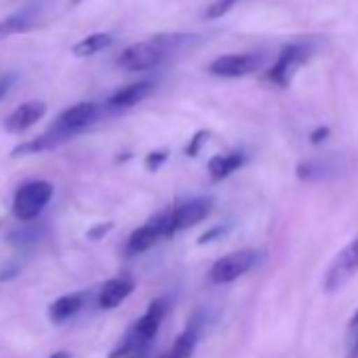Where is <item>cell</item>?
Segmentation results:
<instances>
[{
	"mask_svg": "<svg viewBox=\"0 0 358 358\" xmlns=\"http://www.w3.org/2000/svg\"><path fill=\"white\" fill-rule=\"evenodd\" d=\"M169 310V299L158 297L154 299L148 310L133 322V327L127 331L118 348L110 354V358H143L148 348L152 345L154 337L160 331V324L166 316Z\"/></svg>",
	"mask_w": 358,
	"mask_h": 358,
	"instance_id": "obj_1",
	"label": "cell"
},
{
	"mask_svg": "<svg viewBox=\"0 0 358 358\" xmlns=\"http://www.w3.org/2000/svg\"><path fill=\"white\" fill-rule=\"evenodd\" d=\"M264 259V251L259 249H241L232 251L224 257H220L207 272V278L211 285H230L245 274H249L253 268L259 266Z\"/></svg>",
	"mask_w": 358,
	"mask_h": 358,
	"instance_id": "obj_2",
	"label": "cell"
},
{
	"mask_svg": "<svg viewBox=\"0 0 358 358\" xmlns=\"http://www.w3.org/2000/svg\"><path fill=\"white\" fill-rule=\"evenodd\" d=\"M53 192H55L53 184L43 182V179L22 186L13 196V215L26 224L36 220L47 209V205L51 203Z\"/></svg>",
	"mask_w": 358,
	"mask_h": 358,
	"instance_id": "obj_3",
	"label": "cell"
},
{
	"mask_svg": "<svg viewBox=\"0 0 358 358\" xmlns=\"http://www.w3.org/2000/svg\"><path fill=\"white\" fill-rule=\"evenodd\" d=\"M173 236H175V232L171 228L169 215H166V211H162V213L154 215L150 222H145L143 226H139L135 232H131V236L127 238V245H124V253L129 257L141 255L148 249H152L154 245L169 241Z\"/></svg>",
	"mask_w": 358,
	"mask_h": 358,
	"instance_id": "obj_4",
	"label": "cell"
},
{
	"mask_svg": "<svg viewBox=\"0 0 358 358\" xmlns=\"http://www.w3.org/2000/svg\"><path fill=\"white\" fill-rule=\"evenodd\" d=\"M356 272H358V234L333 257L322 278V289L327 293L341 291Z\"/></svg>",
	"mask_w": 358,
	"mask_h": 358,
	"instance_id": "obj_5",
	"label": "cell"
},
{
	"mask_svg": "<svg viewBox=\"0 0 358 358\" xmlns=\"http://www.w3.org/2000/svg\"><path fill=\"white\" fill-rule=\"evenodd\" d=\"M166 55L169 53L152 38V41L135 43L131 47H127L116 57V66L124 72H148V70L160 66Z\"/></svg>",
	"mask_w": 358,
	"mask_h": 358,
	"instance_id": "obj_6",
	"label": "cell"
},
{
	"mask_svg": "<svg viewBox=\"0 0 358 358\" xmlns=\"http://www.w3.org/2000/svg\"><path fill=\"white\" fill-rule=\"evenodd\" d=\"M213 211V199L211 196H196L190 201L179 203L171 209H166L169 222L173 232H182V230H190L194 226H199L201 222H205Z\"/></svg>",
	"mask_w": 358,
	"mask_h": 358,
	"instance_id": "obj_7",
	"label": "cell"
},
{
	"mask_svg": "<svg viewBox=\"0 0 358 358\" xmlns=\"http://www.w3.org/2000/svg\"><path fill=\"white\" fill-rule=\"evenodd\" d=\"M308 57H310V49L303 47V45H287V47H282L280 55L276 57L272 68L266 72V80L280 87V89L289 87L291 78L306 64Z\"/></svg>",
	"mask_w": 358,
	"mask_h": 358,
	"instance_id": "obj_8",
	"label": "cell"
},
{
	"mask_svg": "<svg viewBox=\"0 0 358 358\" xmlns=\"http://www.w3.org/2000/svg\"><path fill=\"white\" fill-rule=\"evenodd\" d=\"M101 116V106L95 101H80L76 106H70L68 110H64L57 120L53 122L51 129H55L57 133H62L66 139H70L72 135L85 131L87 127H91L93 122H97V118Z\"/></svg>",
	"mask_w": 358,
	"mask_h": 358,
	"instance_id": "obj_9",
	"label": "cell"
},
{
	"mask_svg": "<svg viewBox=\"0 0 358 358\" xmlns=\"http://www.w3.org/2000/svg\"><path fill=\"white\" fill-rule=\"evenodd\" d=\"M259 66H262L259 53H230L213 59L207 70L217 78H241L253 74Z\"/></svg>",
	"mask_w": 358,
	"mask_h": 358,
	"instance_id": "obj_10",
	"label": "cell"
},
{
	"mask_svg": "<svg viewBox=\"0 0 358 358\" xmlns=\"http://www.w3.org/2000/svg\"><path fill=\"white\" fill-rule=\"evenodd\" d=\"M156 85L152 80H137V83H131L118 91H114L108 101H106V108L112 110V112H122V110H129L137 103H141L143 99H148L152 93H154Z\"/></svg>",
	"mask_w": 358,
	"mask_h": 358,
	"instance_id": "obj_11",
	"label": "cell"
},
{
	"mask_svg": "<svg viewBox=\"0 0 358 358\" xmlns=\"http://www.w3.org/2000/svg\"><path fill=\"white\" fill-rule=\"evenodd\" d=\"M135 291V280L129 276V274H120V276H114L110 280H106L99 289V295H97V306L101 310H114L118 308L131 293Z\"/></svg>",
	"mask_w": 358,
	"mask_h": 358,
	"instance_id": "obj_12",
	"label": "cell"
},
{
	"mask_svg": "<svg viewBox=\"0 0 358 358\" xmlns=\"http://www.w3.org/2000/svg\"><path fill=\"white\" fill-rule=\"evenodd\" d=\"M47 114V103L45 101H38V99H32V101H26L22 106H17L5 120V129L9 133H24L28 131L30 127H34L43 116Z\"/></svg>",
	"mask_w": 358,
	"mask_h": 358,
	"instance_id": "obj_13",
	"label": "cell"
},
{
	"mask_svg": "<svg viewBox=\"0 0 358 358\" xmlns=\"http://www.w3.org/2000/svg\"><path fill=\"white\" fill-rule=\"evenodd\" d=\"M245 164V154L243 152H228V154H215L207 162V171L213 182H224L234 171H238Z\"/></svg>",
	"mask_w": 358,
	"mask_h": 358,
	"instance_id": "obj_14",
	"label": "cell"
},
{
	"mask_svg": "<svg viewBox=\"0 0 358 358\" xmlns=\"http://www.w3.org/2000/svg\"><path fill=\"white\" fill-rule=\"evenodd\" d=\"M85 306V293H70V295H64L59 299H55L51 306H49V318L51 322L55 324H62V322H68L72 320Z\"/></svg>",
	"mask_w": 358,
	"mask_h": 358,
	"instance_id": "obj_15",
	"label": "cell"
},
{
	"mask_svg": "<svg viewBox=\"0 0 358 358\" xmlns=\"http://www.w3.org/2000/svg\"><path fill=\"white\" fill-rule=\"evenodd\" d=\"M64 141H66V137H64L62 133H57L55 129H49L45 135H38V137H34V139H30V141L20 143V145L11 152V156H13V158H20V156H30V154H41V152H47V150L57 148V145L64 143Z\"/></svg>",
	"mask_w": 358,
	"mask_h": 358,
	"instance_id": "obj_16",
	"label": "cell"
},
{
	"mask_svg": "<svg viewBox=\"0 0 358 358\" xmlns=\"http://www.w3.org/2000/svg\"><path fill=\"white\" fill-rule=\"evenodd\" d=\"M339 171L337 162H331V160H306V162H299L295 173L301 182H322V179L335 175Z\"/></svg>",
	"mask_w": 358,
	"mask_h": 358,
	"instance_id": "obj_17",
	"label": "cell"
},
{
	"mask_svg": "<svg viewBox=\"0 0 358 358\" xmlns=\"http://www.w3.org/2000/svg\"><path fill=\"white\" fill-rule=\"evenodd\" d=\"M199 343V324H190L182 335H179L169 352H164L160 358H192Z\"/></svg>",
	"mask_w": 358,
	"mask_h": 358,
	"instance_id": "obj_18",
	"label": "cell"
},
{
	"mask_svg": "<svg viewBox=\"0 0 358 358\" xmlns=\"http://www.w3.org/2000/svg\"><path fill=\"white\" fill-rule=\"evenodd\" d=\"M34 24V11L32 9H22L9 17H5L0 22V43L5 38L13 36V34H22V32H28Z\"/></svg>",
	"mask_w": 358,
	"mask_h": 358,
	"instance_id": "obj_19",
	"label": "cell"
},
{
	"mask_svg": "<svg viewBox=\"0 0 358 358\" xmlns=\"http://www.w3.org/2000/svg\"><path fill=\"white\" fill-rule=\"evenodd\" d=\"M112 41H114L112 34H108V32H97V34H91V36H87V38L78 41V43L72 47V53H74L76 57H93V55L106 51V49L112 45Z\"/></svg>",
	"mask_w": 358,
	"mask_h": 358,
	"instance_id": "obj_20",
	"label": "cell"
},
{
	"mask_svg": "<svg viewBox=\"0 0 358 358\" xmlns=\"http://www.w3.org/2000/svg\"><path fill=\"white\" fill-rule=\"evenodd\" d=\"M154 41L169 53L177 47L190 45L192 41H196V36L194 34H158V36H154Z\"/></svg>",
	"mask_w": 358,
	"mask_h": 358,
	"instance_id": "obj_21",
	"label": "cell"
},
{
	"mask_svg": "<svg viewBox=\"0 0 358 358\" xmlns=\"http://www.w3.org/2000/svg\"><path fill=\"white\" fill-rule=\"evenodd\" d=\"M345 358H358V310L350 318L345 333Z\"/></svg>",
	"mask_w": 358,
	"mask_h": 358,
	"instance_id": "obj_22",
	"label": "cell"
},
{
	"mask_svg": "<svg viewBox=\"0 0 358 358\" xmlns=\"http://www.w3.org/2000/svg\"><path fill=\"white\" fill-rule=\"evenodd\" d=\"M241 0H213V3L205 9V20H220L228 15Z\"/></svg>",
	"mask_w": 358,
	"mask_h": 358,
	"instance_id": "obj_23",
	"label": "cell"
},
{
	"mask_svg": "<svg viewBox=\"0 0 358 358\" xmlns=\"http://www.w3.org/2000/svg\"><path fill=\"white\" fill-rule=\"evenodd\" d=\"M164 160H166V152L164 150H156V152H150L145 156V166H148V171H158Z\"/></svg>",
	"mask_w": 358,
	"mask_h": 358,
	"instance_id": "obj_24",
	"label": "cell"
},
{
	"mask_svg": "<svg viewBox=\"0 0 358 358\" xmlns=\"http://www.w3.org/2000/svg\"><path fill=\"white\" fill-rule=\"evenodd\" d=\"M108 230H112V224H101V226H95L93 230H89V234H87V236H89L91 241H99V238H103V236H106V232H108Z\"/></svg>",
	"mask_w": 358,
	"mask_h": 358,
	"instance_id": "obj_25",
	"label": "cell"
},
{
	"mask_svg": "<svg viewBox=\"0 0 358 358\" xmlns=\"http://www.w3.org/2000/svg\"><path fill=\"white\" fill-rule=\"evenodd\" d=\"M203 139H207V133H199V135L194 137V143H192L190 148H186V152H188L190 156H196V152H199V148H201Z\"/></svg>",
	"mask_w": 358,
	"mask_h": 358,
	"instance_id": "obj_26",
	"label": "cell"
},
{
	"mask_svg": "<svg viewBox=\"0 0 358 358\" xmlns=\"http://www.w3.org/2000/svg\"><path fill=\"white\" fill-rule=\"evenodd\" d=\"M327 135H329V129H322V127L316 129V131L312 133V143H320Z\"/></svg>",
	"mask_w": 358,
	"mask_h": 358,
	"instance_id": "obj_27",
	"label": "cell"
},
{
	"mask_svg": "<svg viewBox=\"0 0 358 358\" xmlns=\"http://www.w3.org/2000/svg\"><path fill=\"white\" fill-rule=\"evenodd\" d=\"M9 87H11V78H9V76H3V78H0V99H3V97L7 95Z\"/></svg>",
	"mask_w": 358,
	"mask_h": 358,
	"instance_id": "obj_28",
	"label": "cell"
},
{
	"mask_svg": "<svg viewBox=\"0 0 358 358\" xmlns=\"http://www.w3.org/2000/svg\"><path fill=\"white\" fill-rule=\"evenodd\" d=\"M49 358H72V354H70V352H66V350H62V352H53Z\"/></svg>",
	"mask_w": 358,
	"mask_h": 358,
	"instance_id": "obj_29",
	"label": "cell"
}]
</instances>
